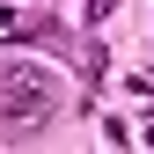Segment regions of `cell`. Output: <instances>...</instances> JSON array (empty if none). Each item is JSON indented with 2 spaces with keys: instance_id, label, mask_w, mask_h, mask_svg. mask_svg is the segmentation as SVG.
<instances>
[{
  "instance_id": "cell-1",
  "label": "cell",
  "mask_w": 154,
  "mask_h": 154,
  "mask_svg": "<svg viewBox=\"0 0 154 154\" xmlns=\"http://www.w3.org/2000/svg\"><path fill=\"white\" fill-rule=\"evenodd\" d=\"M51 110V81L44 73H8V103H0V118L8 125H37Z\"/></svg>"
}]
</instances>
